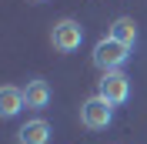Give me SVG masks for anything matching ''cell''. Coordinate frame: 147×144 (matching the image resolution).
I'll return each mask as SVG.
<instances>
[{"mask_svg": "<svg viewBox=\"0 0 147 144\" xmlns=\"http://www.w3.org/2000/svg\"><path fill=\"white\" fill-rule=\"evenodd\" d=\"M24 101H27V107L40 111L50 104V87H47V81H30L27 87H24Z\"/></svg>", "mask_w": 147, "mask_h": 144, "instance_id": "8992f818", "label": "cell"}, {"mask_svg": "<svg viewBox=\"0 0 147 144\" xmlns=\"http://www.w3.org/2000/svg\"><path fill=\"white\" fill-rule=\"evenodd\" d=\"M20 107H27L24 90H17V87H3V90H0V114H3V117L20 114Z\"/></svg>", "mask_w": 147, "mask_h": 144, "instance_id": "52a82bcc", "label": "cell"}, {"mask_svg": "<svg viewBox=\"0 0 147 144\" xmlns=\"http://www.w3.org/2000/svg\"><path fill=\"white\" fill-rule=\"evenodd\" d=\"M100 97L107 101V104H124V101L130 97V81L124 77L120 71H107L104 74V81H100Z\"/></svg>", "mask_w": 147, "mask_h": 144, "instance_id": "277c9868", "label": "cell"}, {"mask_svg": "<svg viewBox=\"0 0 147 144\" xmlns=\"http://www.w3.org/2000/svg\"><path fill=\"white\" fill-rule=\"evenodd\" d=\"M47 141H50V124H47L44 117L27 121V124L17 131V144H47Z\"/></svg>", "mask_w": 147, "mask_h": 144, "instance_id": "5b68a950", "label": "cell"}, {"mask_svg": "<svg viewBox=\"0 0 147 144\" xmlns=\"http://www.w3.org/2000/svg\"><path fill=\"white\" fill-rule=\"evenodd\" d=\"M127 50H130L127 44H120V40H114V37H104L100 44L94 47V64H97L104 74H107V71H117L120 64L130 57Z\"/></svg>", "mask_w": 147, "mask_h": 144, "instance_id": "6da1fadb", "label": "cell"}, {"mask_svg": "<svg viewBox=\"0 0 147 144\" xmlns=\"http://www.w3.org/2000/svg\"><path fill=\"white\" fill-rule=\"evenodd\" d=\"M37 3H44V0H37Z\"/></svg>", "mask_w": 147, "mask_h": 144, "instance_id": "9c48e42d", "label": "cell"}, {"mask_svg": "<svg viewBox=\"0 0 147 144\" xmlns=\"http://www.w3.org/2000/svg\"><path fill=\"white\" fill-rule=\"evenodd\" d=\"M80 121H84V127H90V131H104V127L114 121V104H107L100 94L90 97V101H84L80 104Z\"/></svg>", "mask_w": 147, "mask_h": 144, "instance_id": "7a4b0ae2", "label": "cell"}, {"mask_svg": "<svg viewBox=\"0 0 147 144\" xmlns=\"http://www.w3.org/2000/svg\"><path fill=\"white\" fill-rule=\"evenodd\" d=\"M50 40H54V47L60 50V54H70V50H77V47H80V40H84V27L77 24V20L64 17L60 24H54Z\"/></svg>", "mask_w": 147, "mask_h": 144, "instance_id": "3957f363", "label": "cell"}, {"mask_svg": "<svg viewBox=\"0 0 147 144\" xmlns=\"http://www.w3.org/2000/svg\"><path fill=\"white\" fill-rule=\"evenodd\" d=\"M107 37H114V40H120V44L134 47V40H137V24H134L130 17H120V20L110 24V34Z\"/></svg>", "mask_w": 147, "mask_h": 144, "instance_id": "ba28073f", "label": "cell"}]
</instances>
